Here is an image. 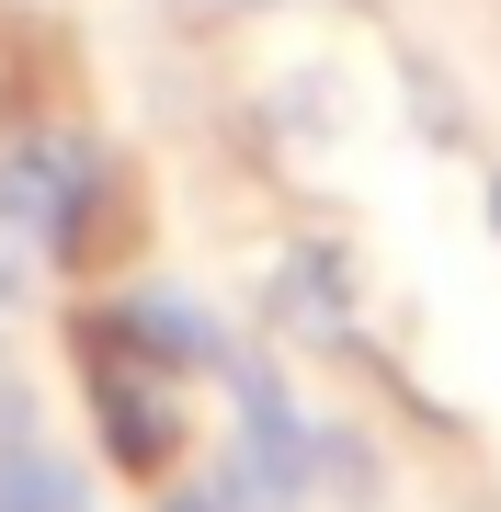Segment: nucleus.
<instances>
[{
	"mask_svg": "<svg viewBox=\"0 0 501 512\" xmlns=\"http://www.w3.org/2000/svg\"><path fill=\"white\" fill-rule=\"evenodd\" d=\"M114 205H126V194H114V160L80 126H46V114L0 126V228H12V239H35V251H57V262L92 274Z\"/></svg>",
	"mask_w": 501,
	"mask_h": 512,
	"instance_id": "obj_1",
	"label": "nucleus"
},
{
	"mask_svg": "<svg viewBox=\"0 0 501 512\" xmlns=\"http://www.w3.org/2000/svg\"><path fill=\"white\" fill-rule=\"evenodd\" d=\"M80 387H92V433L114 478H171L194 444V410H183V365H160L137 330H114L103 308L80 319Z\"/></svg>",
	"mask_w": 501,
	"mask_h": 512,
	"instance_id": "obj_2",
	"label": "nucleus"
},
{
	"mask_svg": "<svg viewBox=\"0 0 501 512\" xmlns=\"http://www.w3.org/2000/svg\"><path fill=\"white\" fill-rule=\"evenodd\" d=\"M262 330L297 353H365V296H353L342 239H285L262 262Z\"/></svg>",
	"mask_w": 501,
	"mask_h": 512,
	"instance_id": "obj_3",
	"label": "nucleus"
},
{
	"mask_svg": "<svg viewBox=\"0 0 501 512\" xmlns=\"http://www.w3.org/2000/svg\"><path fill=\"white\" fill-rule=\"evenodd\" d=\"M103 319H114V330H137V342H149L160 365H183V376H217V365H228V319H217V308H194L183 285H126Z\"/></svg>",
	"mask_w": 501,
	"mask_h": 512,
	"instance_id": "obj_4",
	"label": "nucleus"
},
{
	"mask_svg": "<svg viewBox=\"0 0 501 512\" xmlns=\"http://www.w3.org/2000/svg\"><path fill=\"white\" fill-rule=\"evenodd\" d=\"M0 512H92V478L23 433V444H0Z\"/></svg>",
	"mask_w": 501,
	"mask_h": 512,
	"instance_id": "obj_5",
	"label": "nucleus"
},
{
	"mask_svg": "<svg viewBox=\"0 0 501 512\" xmlns=\"http://www.w3.org/2000/svg\"><path fill=\"white\" fill-rule=\"evenodd\" d=\"M388 80H399V103H410V126H422V148H467V103H456V80L433 69V46H388Z\"/></svg>",
	"mask_w": 501,
	"mask_h": 512,
	"instance_id": "obj_6",
	"label": "nucleus"
},
{
	"mask_svg": "<svg viewBox=\"0 0 501 512\" xmlns=\"http://www.w3.org/2000/svg\"><path fill=\"white\" fill-rule=\"evenodd\" d=\"M274 137H297V148H331L353 114H342V69H297V80H274Z\"/></svg>",
	"mask_w": 501,
	"mask_h": 512,
	"instance_id": "obj_7",
	"label": "nucleus"
},
{
	"mask_svg": "<svg viewBox=\"0 0 501 512\" xmlns=\"http://www.w3.org/2000/svg\"><path fill=\"white\" fill-rule=\"evenodd\" d=\"M23 319H35V296H23V274H12V262H0V353L23 342Z\"/></svg>",
	"mask_w": 501,
	"mask_h": 512,
	"instance_id": "obj_8",
	"label": "nucleus"
},
{
	"mask_svg": "<svg viewBox=\"0 0 501 512\" xmlns=\"http://www.w3.org/2000/svg\"><path fill=\"white\" fill-rule=\"evenodd\" d=\"M23 433H35V387H12V376H0V444H23Z\"/></svg>",
	"mask_w": 501,
	"mask_h": 512,
	"instance_id": "obj_9",
	"label": "nucleus"
},
{
	"mask_svg": "<svg viewBox=\"0 0 501 512\" xmlns=\"http://www.w3.org/2000/svg\"><path fill=\"white\" fill-rule=\"evenodd\" d=\"M160 512H228V501H217V490H171Z\"/></svg>",
	"mask_w": 501,
	"mask_h": 512,
	"instance_id": "obj_10",
	"label": "nucleus"
},
{
	"mask_svg": "<svg viewBox=\"0 0 501 512\" xmlns=\"http://www.w3.org/2000/svg\"><path fill=\"white\" fill-rule=\"evenodd\" d=\"M194 12H285V0H194Z\"/></svg>",
	"mask_w": 501,
	"mask_h": 512,
	"instance_id": "obj_11",
	"label": "nucleus"
},
{
	"mask_svg": "<svg viewBox=\"0 0 501 512\" xmlns=\"http://www.w3.org/2000/svg\"><path fill=\"white\" fill-rule=\"evenodd\" d=\"M490 239H501V171H490Z\"/></svg>",
	"mask_w": 501,
	"mask_h": 512,
	"instance_id": "obj_12",
	"label": "nucleus"
}]
</instances>
